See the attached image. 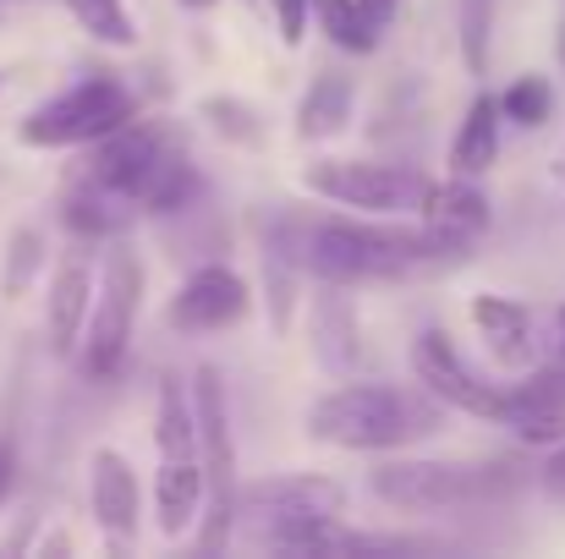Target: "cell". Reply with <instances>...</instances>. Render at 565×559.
<instances>
[{
    "instance_id": "12",
    "label": "cell",
    "mask_w": 565,
    "mask_h": 559,
    "mask_svg": "<svg viewBox=\"0 0 565 559\" xmlns=\"http://www.w3.org/2000/svg\"><path fill=\"white\" fill-rule=\"evenodd\" d=\"M171 149V138H166V127H154V121H127V127H116V132H105L99 143H94V160H88V186H99V192H110L116 203H132L138 208V192L149 182V171L160 165V154Z\"/></svg>"
},
{
    "instance_id": "35",
    "label": "cell",
    "mask_w": 565,
    "mask_h": 559,
    "mask_svg": "<svg viewBox=\"0 0 565 559\" xmlns=\"http://www.w3.org/2000/svg\"><path fill=\"white\" fill-rule=\"evenodd\" d=\"M555 61H561V72H565V11H561V22H555Z\"/></svg>"
},
{
    "instance_id": "22",
    "label": "cell",
    "mask_w": 565,
    "mask_h": 559,
    "mask_svg": "<svg viewBox=\"0 0 565 559\" xmlns=\"http://www.w3.org/2000/svg\"><path fill=\"white\" fill-rule=\"evenodd\" d=\"M192 197H198V165H192L182 149H166L160 165L149 171L143 192H138V208L160 219V214H182Z\"/></svg>"
},
{
    "instance_id": "15",
    "label": "cell",
    "mask_w": 565,
    "mask_h": 559,
    "mask_svg": "<svg viewBox=\"0 0 565 559\" xmlns=\"http://www.w3.org/2000/svg\"><path fill=\"white\" fill-rule=\"evenodd\" d=\"M467 313H472V330L483 335V346L500 368H533L539 363V319H533L527 302L500 297V291H478Z\"/></svg>"
},
{
    "instance_id": "21",
    "label": "cell",
    "mask_w": 565,
    "mask_h": 559,
    "mask_svg": "<svg viewBox=\"0 0 565 559\" xmlns=\"http://www.w3.org/2000/svg\"><path fill=\"white\" fill-rule=\"evenodd\" d=\"M154 450L160 461H188L198 455V406H192V378L166 373L154 395Z\"/></svg>"
},
{
    "instance_id": "19",
    "label": "cell",
    "mask_w": 565,
    "mask_h": 559,
    "mask_svg": "<svg viewBox=\"0 0 565 559\" xmlns=\"http://www.w3.org/2000/svg\"><path fill=\"white\" fill-rule=\"evenodd\" d=\"M297 275H308L302 230L280 225V230L264 241V308H269L275 335H286V330H291V313H297Z\"/></svg>"
},
{
    "instance_id": "24",
    "label": "cell",
    "mask_w": 565,
    "mask_h": 559,
    "mask_svg": "<svg viewBox=\"0 0 565 559\" xmlns=\"http://www.w3.org/2000/svg\"><path fill=\"white\" fill-rule=\"evenodd\" d=\"M555 83L544 72H522L511 77V88L500 94V110H505V127H522V132H544L555 121Z\"/></svg>"
},
{
    "instance_id": "27",
    "label": "cell",
    "mask_w": 565,
    "mask_h": 559,
    "mask_svg": "<svg viewBox=\"0 0 565 559\" xmlns=\"http://www.w3.org/2000/svg\"><path fill=\"white\" fill-rule=\"evenodd\" d=\"M505 428H511L522 444H533V450H555V444H565V406H539V400H516V395H511Z\"/></svg>"
},
{
    "instance_id": "17",
    "label": "cell",
    "mask_w": 565,
    "mask_h": 559,
    "mask_svg": "<svg viewBox=\"0 0 565 559\" xmlns=\"http://www.w3.org/2000/svg\"><path fill=\"white\" fill-rule=\"evenodd\" d=\"M500 132H505V110H500V94L478 88L456 138H450V176H489L494 160H500Z\"/></svg>"
},
{
    "instance_id": "16",
    "label": "cell",
    "mask_w": 565,
    "mask_h": 559,
    "mask_svg": "<svg viewBox=\"0 0 565 559\" xmlns=\"http://www.w3.org/2000/svg\"><path fill=\"white\" fill-rule=\"evenodd\" d=\"M308 335H313V357L319 368L335 378H352L363 363V319L347 297V286H319V297L308 302Z\"/></svg>"
},
{
    "instance_id": "20",
    "label": "cell",
    "mask_w": 565,
    "mask_h": 559,
    "mask_svg": "<svg viewBox=\"0 0 565 559\" xmlns=\"http://www.w3.org/2000/svg\"><path fill=\"white\" fill-rule=\"evenodd\" d=\"M352 105H358V88L347 72H319L297 105V138L308 143H324V138H341L352 127Z\"/></svg>"
},
{
    "instance_id": "2",
    "label": "cell",
    "mask_w": 565,
    "mask_h": 559,
    "mask_svg": "<svg viewBox=\"0 0 565 559\" xmlns=\"http://www.w3.org/2000/svg\"><path fill=\"white\" fill-rule=\"evenodd\" d=\"M302 258H308V275L319 286H347V291L445 264L423 225H384V214L302 225Z\"/></svg>"
},
{
    "instance_id": "28",
    "label": "cell",
    "mask_w": 565,
    "mask_h": 559,
    "mask_svg": "<svg viewBox=\"0 0 565 559\" xmlns=\"http://www.w3.org/2000/svg\"><path fill=\"white\" fill-rule=\"evenodd\" d=\"M198 116H203L225 143H242V149L264 143V121H258V110H253L247 99H231V94L220 99V94H214V99H203V105H198Z\"/></svg>"
},
{
    "instance_id": "37",
    "label": "cell",
    "mask_w": 565,
    "mask_h": 559,
    "mask_svg": "<svg viewBox=\"0 0 565 559\" xmlns=\"http://www.w3.org/2000/svg\"><path fill=\"white\" fill-rule=\"evenodd\" d=\"M561 192H565V160H561Z\"/></svg>"
},
{
    "instance_id": "18",
    "label": "cell",
    "mask_w": 565,
    "mask_h": 559,
    "mask_svg": "<svg viewBox=\"0 0 565 559\" xmlns=\"http://www.w3.org/2000/svg\"><path fill=\"white\" fill-rule=\"evenodd\" d=\"M203 499H209V477H203V461H160L154 472V522L166 538H188L203 516Z\"/></svg>"
},
{
    "instance_id": "8",
    "label": "cell",
    "mask_w": 565,
    "mask_h": 559,
    "mask_svg": "<svg viewBox=\"0 0 565 559\" xmlns=\"http://www.w3.org/2000/svg\"><path fill=\"white\" fill-rule=\"evenodd\" d=\"M302 186L335 208H358V214H406L423 203L428 182L406 165H379V160H313L302 171Z\"/></svg>"
},
{
    "instance_id": "36",
    "label": "cell",
    "mask_w": 565,
    "mask_h": 559,
    "mask_svg": "<svg viewBox=\"0 0 565 559\" xmlns=\"http://www.w3.org/2000/svg\"><path fill=\"white\" fill-rule=\"evenodd\" d=\"M182 6H188V11H209L214 0H182Z\"/></svg>"
},
{
    "instance_id": "4",
    "label": "cell",
    "mask_w": 565,
    "mask_h": 559,
    "mask_svg": "<svg viewBox=\"0 0 565 559\" xmlns=\"http://www.w3.org/2000/svg\"><path fill=\"white\" fill-rule=\"evenodd\" d=\"M511 466H461V461H379L369 472V494L384 510L401 516H439V510H467L483 499H505L516 488V477H505Z\"/></svg>"
},
{
    "instance_id": "26",
    "label": "cell",
    "mask_w": 565,
    "mask_h": 559,
    "mask_svg": "<svg viewBox=\"0 0 565 559\" xmlns=\"http://www.w3.org/2000/svg\"><path fill=\"white\" fill-rule=\"evenodd\" d=\"M313 22H319V33H324L335 50H347V55H374L379 50V33L363 22L358 0H313Z\"/></svg>"
},
{
    "instance_id": "29",
    "label": "cell",
    "mask_w": 565,
    "mask_h": 559,
    "mask_svg": "<svg viewBox=\"0 0 565 559\" xmlns=\"http://www.w3.org/2000/svg\"><path fill=\"white\" fill-rule=\"evenodd\" d=\"M44 269V230L22 225L11 241H6V269H0V297H22L33 286V275Z\"/></svg>"
},
{
    "instance_id": "13",
    "label": "cell",
    "mask_w": 565,
    "mask_h": 559,
    "mask_svg": "<svg viewBox=\"0 0 565 559\" xmlns=\"http://www.w3.org/2000/svg\"><path fill=\"white\" fill-rule=\"evenodd\" d=\"M88 505H94V527L105 533L110 549H127L138 538V516H143V483L132 472V461L121 450H94L88 461Z\"/></svg>"
},
{
    "instance_id": "34",
    "label": "cell",
    "mask_w": 565,
    "mask_h": 559,
    "mask_svg": "<svg viewBox=\"0 0 565 559\" xmlns=\"http://www.w3.org/2000/svg\"><path fill=\"white\" fill-rule=\"evenodd\" d=\"M555 357L565 363V302H561V313H555Z\"/></svg>"
},
{
    "instance_id": "30",
    "label": "cell",
    "mask_w": 565,
    "mask_h": 559,
    "mask_svg": "<svg viewBox=\"0 0 565 559\" xmlns=\"http://www.w3.org/2000/svg\"><path fill=\"white\" fill-rule=\"evenodd\" d=\"M275 11V28H280V44L297 50L308 39V22H313V0H269Z\"/></svg>"
},
{
    "instance_id": "6",
    "label": "cell",
    "mask_w": 565,
    "mask_h": 559,
    "mask_svg": "<svg viewBox=\"0 0 565 559\" xmlns=\"http://www.w3.org/2000/svg\"><path fill=\"white\" fill-rule=\"evenodd\" d=\"M143 286H149V269L138 258V247L116 241L105 252V269H99V291H94V313H88V330L77 341V373L88 384H110L127 352H132V335H138V313H143Z\"/></svg>"
},
{
    "instance_id": "9",
    "label": "cell",
    "mask_w": 565,
    "mask_h": 559,
    "mask_svg": "<svg viewBox=\"0 0 565 559\" xmlns=\"http://www.w3.org/2000/svg\"><path fill=\"white\" fill-rule=\"evenodd\" d=\"M347 505H352L347 483H335L324 472H280V477L242 483V516L258 533L286 527V522H335V516H347Z\"/></svg>"
},
{
    "instance_id": "5",
    "label": "cell",
    "mask_w": 565,
    "mask_h": 559,
    "mask_svg": "<svg viewBox=\"0 0 565 559\" xmlns=\"http://www.w3.org/2000/svg\"><path fill=\"white\" fill-rule=\"evenodd\" d=\"M192 406H198V461L209 477V499L198 516V549L220 555L231 544V527L242 516V477H236V433H231V400L220 368H192Z\"/></svg>"
},
{
    "instance_id": "10",
    "label": "cell",
    "mask_w": 565,
    "mask_h": 559,
    "mask_svg": "<svg viewBox=\"0 0 565 559\" xmlns=\"http://www.w3.org/2000/svg\"><path fill=\"white\" fill-rule=\"evenodd\" d=\"M417 225L428 230V241L450 264L483 241V230L494 225V203L478 186V176H445V182H428L423 203H417Z\"/></svg>"
},
{
    "instance_id": "25",
    "label": "cell",
    "mask_w": 565,
    "mask_h": 559,
    "mask_svg": "<svg viewBox=\"0 0 565 559\" xmlns=\"http://www.w3.org/2000/svg\"><path fill=\"white\" fill-rule=\"evenodd\" d=\"M77 28L94 39V44H110V50H132L138 44V22L127 11V0H61Z\"/></svg>"
},
{
    "instance_id": "23",
    "label": "cell",
    "mask_w": 565,
    "mask_h": 559,
    "mask_svg": "<svg viewBox=\"0 0 565 559\" xmlns=\"http://www.w3.org/2000/svg\"><path fill=\"white\" fill-rule=\"evenodd\" d=\"M494 17H500V0H456V44H461L467 77H489V61H494Z\"/></svg>"
},
{
    "instance_id": "14",
    "label": "cell",
    "mask_w": 565,
    "mask_h": 559,
    "mask_svg": "<svg viewBox=\"0 0 565 559\" xmlns=\"http://www.w3.org/2000/svg\"><path fill=\"white\" fill-rule=\"evenodd\" d=\"M94 264L83 252H66L61 269L50 275V297H44V346L50 357H77V341L88 330V313H94Z\"/></svg>"
},
{
    "instance_id": "31",
    "label": "cell",
    "mask_w": 565,
    "mask_h": 559,
    "mask_svg": "<svg viewBox=\"0 0 565 559\" xmlns=\"http://www.w3.org/2000/svg\"><path fill=\"white\" fill-rule=\"evenodd\" d=\"M539 488L565 505V444H555V450L544 455V466H539Z\"/></svg>"
},
{
    "instance_id": "33",
    "label": "cell",
    "mask_w": 565,
    "mask_h": 559,
    "mask_svg": "<svg viewBox=\"0 0 565 559\" xmlns=\"http://www.w3.org/2000/svg\"><path fill=\"white\" fill-rule=\"evenodd\" d=\"M11 488H17V450L0 439V505L11 499Z\"/></svg>"
},
{
    "instance_id": "3",
    "label": "cell",
    "mask_w": 565,
    "mask_h": 559,
    "mask_svg": "<svg viewBox=\"0 0 565 559\" xmlns=\"http://www.w3.org/2000/svg\"><path fill=\"white\" fill-rule=\"evenodd\" d=\"M138 116V94L116 77V72H94L66 83L61 94L39 99L22 121H17V143L55 154V149H94L105 132L127 127Z\"/></svg>"
},
{
    "instance_id": "1",
    "label": "cell",
    "mask_w": 565,
    "mask_h": 559,
    "mask_svg": "<svg viewBox=\"0 0 565 559\" xmlns=\"http://www.w3.org/2000/svg\"><path fill=\"white\" fill-rule=\"evenodd\" d=\"M302 428H308V439H319L330 450H401L439 428V400L428 389L341 378L335 389H324L308 406Z\"/></svg>"
},
{
    "instance_id": "11",
    "label": "cell",
    "mask_w": 565,
    "mask_h": 559,
    "mask_svg": "<svg viewBox=\"0 0 565 559\" xmlns=\"http://www.w3.org/2000/svg\"><path fill=\"white\" fill-rule=\"evenodd\" d=\"M247 308H253V286L231 264H198L177 286L166 319L182 335H220V330H236L247 319Z\"/></svg>"
},
{
    "instance_id": "32",
    "label": "cell",
    "mask_w": 565,
    "mask_h": 559,
    "mask_svg": "<svg viewBox=\"0 0 565 559\" xmlns=\"http://www.w3.org/2000/svg\"><path fill=\"white\" fill-rule=\"evenodd\" d=\"M358 11H363V22L384 39V33L395 28V17H401V0H358Z\"/></svg>"
},
{
    "instance_id": "7",
    "label": "cell",
    "mask_w": 565,
    "mask_h": 559,
    "mask_svg": "<svg viewBox=\"0 0 565 559\" xmlns=\"http://www.w3.org/2000/svg\"><path fill=\"white\" fill-rule=\"evenodd\" d=\"M412 373H417V384H423L439 406L505 428V417H511V384H489L483 373L456 352L450 330L428 324V330L412 341Z\"/></svg>"
}]
</instances>
